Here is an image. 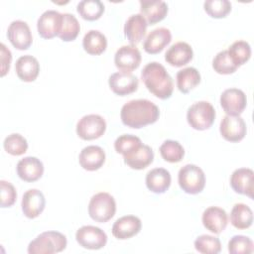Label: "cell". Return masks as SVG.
Here are the masks:
<instances>
[{"label":"cell","mask_w":254,"mask_h":254,"mask_svg":"<svg viewBox=\"0 0 254 254\" xmlns=\"http://www.w3.org/2000/svg\"><path fill=\"white\" fill-rule=\"evenodd\" d=\"M106 130V122L100 115L88 114L81 117L76 124V134L82 140H94L101 137Z\"/></svg>","instance_id":"52a82bcc"},{"label":"cell","mask_w":254,"mask_h":254,"mask_svg":"<svg viewBox=\"0 0 254 254\" xmlns=\"http://www.w3.org/2000/svg\"><path fill=\"white\" fill-rule=\"evenodd\" d=\"M44 174V165L36 157H25L17 164V175L27 183H33L42 178Z\"/></svg>","instance_id":"ac0fdd59"},{"label":"cell","mask_w":254,"mask_h":254,"mask_svg":"<svg viewBox=\"0 0 254 254\" xmlns=\"http://www.w3.org/2000/svg\"><path fill=\"white\" fill-rule=\"evenodd\" d=\"M203 8L211 18L220 19L226 17L231 11V3L228 0H206Z\"/></svg>","instance_id":"74e56055"},{"label":"cell","mask_w":254,"mask_h":254,"mask_svg":"<svg viewBox=\"0 0 254 254\" xmlns=\"http://www.w3.org/2000/svg\"><path fill=\"white\" fill-rule=\"evenodd\" d=\"M1 49V76H4L10 69L12 54L4 44L0 45Z\"/></svg>","instance_id":"b9f144b4"},{"label":"cell","mask_w":254,"mask_h":254,"mask_svg":"<svg viewBox=\"0 0 254 254\" xmlns=\"http://www.w3.org/2000/svg\"><path fill=\"white\" fill-rule=\"evenodd\" d=\"M215 119L214 107L208 101H197L191 104L187 112V120L190 126L202 131L210 128Z\"/></svg>","instance_id":"277c9868"},{"label":"cell","mask_w":254,"mask_h":254,"mask_svg":"<svg viewBox=\"0 0 254 254\" xmlns=\"http://www.w3.org/2000/svg\"><path fill=\"white\" fill-rule=\"evenodd\" d=\"M219 131L226 141L236 143L245 137L247 128L242 117L225 115L220 122Z\"/></svg>","instance_id":"8fae6325"},{"label":"cell","mask_w":254,"mask_h":254,"mask_svg":"<svg viewBox=\"0 0 254 254\" xmlns=\"http://www.w3.org/2000/svg\"><path fill=\"white\" fill-rule=\"evenodd\" d=\"M82 47L87 54L99 56L107 48V39L100 31L90 30L82 39Z\"/></svg>","instance_id":"83f0119b"},{"label":"cell","mask_w":254,"mask_h":254,"mask_svg":"<svg viewBox=\"0 0 254 254\" xmlns=\"http://www.w3.org/2000/svg\"><path fill=\"white\" fill-rule=\"evenodd\" d=\"M231 224L240 230L247 229L252 225L253 212L245 203H236L233 205L230 212Z\"/></svg>","instance_id":"f546056e"},{"label":"cell","mask_w":254,"mask_h":254,"mask_svg":"<svg viewBox=\"0 0 254 254\" xmlns=\"http://www.w3.org/2000/svg\"><path fill=\"white\" fill-rule=\"evenodd\" d=\"M229 57L233 63L239 67L246 64L251 57V47L246 41H236L227 50Z\"/></svg>","instance_id":"836d02e7"},{"label":"cell","mask_w":254,"mask_h":254,"mask_svg":"<svg viewBox=\"0 0 254 254\" xmlns=\"http://www.w3.org/2000/svg\"><path fill=\"white\" fill-rule=\"evenodd\" d=\"M62 26V13L56 10L45 11L37 22L39 35L43 39H52L59 35Z\"/></svg>","instance_id":"5bb4252c"},{"label":"cell","mask_w":254,"mask_h":254,"mask_svg":"<svg viewBox=\"0 0 254 254\" xmlns=\"http://www.w3.org/2000/svg\"><path fill=\"white\" fill-rule=\"evenodd\" d=\"M171 174L164 168H155L146 175V186L154 193H164L171 186Z\"/></svg>","instance_id":"4316f807"},{"label":"cell","mask_w":254,"mask_h":254,"mask_svg":"<svg viewBox=\"0 0 254 254\" xmlns=\"http://www.w3.org/2000/svg\"><path fill=\"white\" fill-rule=\"evenodd\" d=\"M7 37L13 47L20 51L28 50L33 42L30 27L22 20H15L9 25Z\"/></svg>","instance_id":"30bf717a"},{"label":"cell","mask_w":254,"mask_h":254,"mask_svg":"<svg viewBox=\"0 0 254 254\" xmlns=\"http://www.w3.org/2000/svg\"><path fill=\"white\" fill-rule=\"evenodd\" d=\"M143 82L147 89L160 99H168L172 96L174 82L164 65L157 62L147 64L141 72Z\"/></svg>","instance_id":"7a4b0ae2"},{"label":"cell","mask_w":254,"mask_h":254,"mask_svg":"<svg viewBox=\"0 0 254 254\" xmlns=\"http://www.w3.org/2000/svg\"><path fill=\"white\" fill-rule=\"evenodd\" d=\"M193 57L191 47L186 42H178L172 45L165 54V61L176 67L189 64Z\"/></svg>","instance_id":"603a6c76"},{"label":"cell","mask_w":254,"mask_h":254,"mask_svg":"<svg viewBox=\"0 0 254 254\" xmlns=\"http://www.w3.org/2000/svg\"><path fill=\"white\" fill-rule=\"evenodd\" d=\"M75 239L77 243L85 249L98 250L105 246L107 242V235L97 226L84 225L77 229Z\"/></svg>","instance_id":"ba28073f"},{"label":"cell","mask_w":254,"mask_h":254,"mask_svg":"<svg viewBox=\"0 0 254 254\" xmlns=\"http://www.w3.org/2000/svg\"><path fill=\"white\" fill-rule=\"evenodd\" d=\"M142 223L139 217L135 215H125L118 218L112 225V234L120 240L129 239L141 230Z\"/></svg>","instance_id":"2e32d148"},{"label":"cell","mask_w":254,"mask_h":254,"mask_svg":"<svg viewBox=\"0 0 254 254\" xmlns=\"http://www.w3.org/2000/svg\"><path fill=\"white\" fill-rule=\"evenodd\" d=\"M201 221L207 230L214 234H219L226 228L228 216L223 208L209 206L203 211Z\"/></svg>","instance_id":"d6986e66"},{"label":"cell","mask_w":254,"mask_h":254,"mask_svg":"<svg viewBox=\"0 0 254 254\" xmlns=\"http://www.w3.org/2000/svg\"><path fill=\"white\" fill-rule=\"evenodd\" d=\"M104 9L105 7L100 0H82L76 6L77 13L87 21L98 20L104 13Z\"/></svg>","instance_id":"1f68e13d"},{"label":"cell","mask_w":254,"mask_h":254,"mask_svg":"<svg viewBox=\"0 0 254 254\" xmlns=\"http://www.w3.org/2000/svg\"><path fill=\"white\" fill-rule=\"evenodd\" d=\"M0 197H1V207L12 206L17 198V192L14 186L4 180L0 181Z\"/></svg>","instance_id":"60d3db41"},{"label":"cell","mask_w":254,"mask_h":254,"mask_svg":"<svg viewBox=\"0 0 254 254\" xmlns=\"http://www.w3.org/2000/svg\"><path fill=\"white\" fill-rule=\"evenodd\" d=\"M140 14L145 18L148 25H154L168 14V4L162 0H140Z\"/></svg>","instance_id":"ffe728a7"},{"label":"cell","mask_w":254,"mask_h":254,"mask_svg":"<svg viewBox=\"0 0 254 254\" xmlns=\"http://www.w3.org/2000/svg\"><path fill=\"white\" fill-rule=\"evenodd\" d=\"M67 244L66 237L59 231H46L29 243L30 254H54L62 252Z\"/></svg>","instance_id":"3957f363"},{"label":"cell","mask_w":254,"mask_h":254,"mask_svg":"<svg viewBox=\"0 0 254 254\" xmlns=\"http://www.w3.org/2000/svg\"><path fill=\"white\" fill-rule=\"evenodd\" d=\"M142 144L139 137L132 134H123L119 136L114 142L115 151L123 156L130 153Z\"/></svg>","instance_id":"ab89813d"},{"label":"cell","mask_w":254,"mask_h":254,"mask_svg":"<svg viewBox=\"0 0 254 254\" xmlns=\"http://www.w3.org/2000/svg\"><path fill=\"white\" fill-rule=\"evenodd\" d=\"M212 67L214 71L219 74H230L235 72L238 68V66L229 57L227 50L221 51L216 54L212 61Z\"/></svg>","instance_id":"8d00e7d4"},{"label":"cell","mask_w":254,"mask_h":254,"mask_svg":"<svg viewBox=\"0 0 254 254\" xmlns=\"http://www.w3.org/2000/svg\"><path fill=\"white\" fill-rule=\"evenodd\" d=\"M160 116L158 106L148 99H133L126 102L120 112L121 121L130 128L139 129L155 123Z\"/></svg>","instance_id":"6da1fadb"},{"label":"cell","mask_w":254,"mask_h":254,"mask_svg":"<svg viewBox=\"0 0 254 254\" xmlns=\"http://www.w3.org/2000/svg\"><path fill=\"white\" fill-rule=\"evenodd\" d=\"M78 162L82 169L89 172L96 171L105 163V152L99 146H87L80 151Z\"/></svg>","instance_id":"7402d4cb"},{"label":"cell","mask_w":254,"mask_h":254,"mask_svg":"<svg viewBox=\"0 0 254 254\" xmlns=\"http://www.w3.org/2000/svg\"><path fill=\"white\" fill-rule=\"evenodd\" d=\"M21 206L26 217L31 219L38 217L46 206V198L44 193L37 189L28 190L23 194Z\"/></svg>","instance_id":"9a60e30c"},{"label":"cell","mask_w":254,"mask_h":254,"mask_svg":"<svg viewBox=\"0 0 254 254\" xmlns=\"http://www.w3.org/2000/svg\"><path fill=\"white\" fill-rule=\"evenodd\" d=\"M140 51L135 46H122L114 56V64L122 72H130L138 68L141 64Z\"/></svg>","instance_id":"7c38bea8"},{"label":"cell","mask_w":254,"mask_h":254,"mask_svg":"<svg viewBox=\"0 0 254 254\" xmlns=\"http://www.w3.org/2000/svg\"><path fill=\"white\" fill-rule=\"evenodd\" d=\"M3 147L8 154L12 156H21L27 152L28 142L22 135L12 133L5 138Z\"/></svg>","instance_id":"e575fe53"},{"label":"cell","mask_w":254,"mask_h":254,"mask_svg":"<svg viewBox=\"0 0 254 254\" xmlns=\"http://www.w3.org/2000/svg\"><path fill=\"white\" fill-rule=\"evenodd\" d=\"M147 21L141 14L131 15L124 25V35L131 44L135 46L139 44L146 35Z\"/></svg>","instance_id":"d4e9b609"},{"label":"cell","mask_w":254,"mask_h":254,"mask_svg":"<svg viewBox=\"0 0 254 254\" xmlns=\"http://www.w3.org/2000/svg\"><path fill=\"white\" fill-rule=\"evenodd\" d=\"M254 172L249 168L236 169L230 177V186L232 190L240 194L253 198Z\"/></svg>","instance_id":"e0dca14e"},{"label":"cell","mask_w":254,"mask_h":254,"mask_svg":"<svg viewBox=\"0 0 254 254\" xmlns=\"http://www.w3.org/2000/svg\"><path fill=\"white\" fill-rule=\"evenodd\" d=\"M180 188L189 194H196L202 191L205 186V175L196 165L187 164L178 174Z\"/></svg>","instance_id":"5b68a950"},{"label":"cell","mask_w":254,"mask_h":254,"mask_svg":"<svg viewBox=\"0 0 254 254\" xmlns=\"http://www.w3.org/2000/svg\"><path fill=\"white\" fill-rule=\"evenodd\" d=\"M159 150L162 158L169 163H179L185 156L184 147L175 140L164 141Z\"/></svg>","instance_id":"d6a6232c"},{"label":"cell","mask_w":254,"mask_h":254,"mask_svg":"<svg viewBox=\"0 0 254 254\" xmlns=\"http://www.w3.org/2000/svg\"><path fill=\"white\" fill-rule=\"evenodd\" d=\"M253 250V241L244 235H234L228 242V251L230 254H250Z\"/></svg>","instance_id":"f35d334b"},{"label":"cell","mask_w":254,"mask_h":254,"mask_svg":"<svg viewBox=\"0 0 254 254\" xmlns=\"http://www.w3.org/2000/svg\"><path fill=\"white\" fill-rule=\"evenodd\" d=\"M171 31L167 28L160 27L149 33L143 43V48L146 53L150 55H156L161 53L164 48L171 43Z\"/></svg>","instance_id":"44dd1931"},{"label":"cell","mask_w":254,"mask_h":254,"mask_svg":"<svg viewBox=\"0 0 254 254\" xmlns=\"http://www.w3.org/2000/svg\"><path fill=\"white\" fill-rule=\"evenodd\" d=\"M194 248L202 254H217L221 251V243L217 237L202 234L194 240Z\"/></svg>","instance_id":"d590c367"},{"label":"cell","mask_w":254,"mask_h":254,"mask_svg":"<svg viewBox=\"0 0 254 254\" xmlns=\"http://www.w3.org/2000/svg\"><path fill=\"white\" fill-rule=\"evenodd\" d=\"M80 26L74 15L69 13L62 14V26L58 37L64 42L74 41L78 36Z\"/></svg>","instance_id":"4dcf8cb0"},{"label":"cell","mask_w":254,"mask_h":254,"mask_svg":"<svg viewBox=\"0 0 254 254\" xmlns=\"http://www.w3.org/2000/svg\"><path fill=\"white\" fill-rule=\"evenodd\" d=\"M177 86L183 93H188L200 82V73L195 67L189 66L177 72Z\"/></svg>","instance_id":"f1b7e54d"},{"label":"cell","mask_w":254,"mask_h":254,"mask_svg":"<svg viewBox=\"0 0 254 254\" xmlns=\"http://www.w3.org/2000/svg\"><path fill=\"white\" fill-rule=\"evenodd\" d=\"M220 105L226 115L239 116L247 105V98L241 89L228 88L220 95Z\"/></svg>","instance_id":"9c48e42d"},{"label":"cell","mask_w":254,"mask_h":254,"mask_svg":"<svg viewBox=\"0 0 254 254\" xmlns=\"http://www.w3.org/2000/svg\"><path fill=\"white\" fill-rule=\"evenodd\" d=\"M15 70L22 81L32 82L39 75L40 64L35 57L25 55L16 61Z\"/></svg>","instance_id":"484cf974"},{"label":"cell","mask_w":254,"mask_h":254,"mask_svg":"<svg viewBox=\"0 0 254 254\" xmlns=\"http://www.w3.org/2000/svg\"><path fill=\"white\" fill-rule=\"evenodd\" d=\"M110 89L117 95L125 96L138 89V77L130 72H114L108 78Z\"/></svg>","instance_id":"4fadbf2b"},{"label":"cell","mask_w":254,"mask_h":254,"mask_svg":"<svg viewBox=\"0 0 254 254\" xmlns=\"http://www.w3.org/2000/svg\"><path fill=\"white\" fill-rule=\"evenodd\" d=\"M124 163L133 170H143L152 164L154 152L148 145L141 144L139 147L123 156Z\"/></svg>","instance_id":"cb8c5ba5"},{"label":"cell","mask_w":254,"mask_h":254,"mask_svg":"<svg viewBox=\"0 0 254 254\" xmlns=\"http://www.w3.org/2000/svg\"><path fill=\"white\" fill-rule=\"evenodd\" d=\"M116 212V202L114 197L108 192H98L89 200L88 214L89 216L100 223L110 220Z\"/></svg>","instance_id":"8992f818"}]
</instances>
